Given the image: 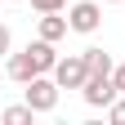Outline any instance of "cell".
Instances as JSON below:
<instances>
[{
    "instance_id": "1",
    "label": "cell",
    "mask_w": 125,
    "mask_h": 125,
    "mask_svg": "<svg viewBox=\"0 0 125 125\" xmlns=\"http://www.w3.org/2000/svg\"><path fill=\"white\" fill-rule=\"evenodd\" d=\"M54 81H58V89H81V85L89 81V62H85V54L58 58V62H54Z\"/></svg>"
},
{
    "instance_id": "2",
    "label": "cell",
    "mask_w": 125,
    "mask_h": 125,
    "mask_svg": "<svg viewBox=\"0 0 125 125\" xmlns=\"http://www.w3.org/2000/svg\"><path fill=\"white\" fill-rule=\"evenodd\" d=\"M27 103L36 107V112H54V103H58V81L31 76V81H27Z\"/></svg>"
},
{
    "instance_id": "3",
    "label": "cell",
    "mask_w": 125,
    "mask_h": 125,
    "mask_svg": "<svg viewBox=\"0 0 125 125\" xmlns=\"http://www.w3.org/2000/svg\"><path fill=\"white\" fill-rule=\"evenodd\" d=\"M81 94H85L89 107H112V103L121 98V89L112 85V76H89V81L81 85Z\"/></svg>"
},
{
    "instance_id": "4",
    "label": "cell",
    "mask_w": 125,
    "mask_h": 125,
    "mask_svg": "<svg viewBox=\"0 0 125 125\" xmlns=\"http://www.w3.org/2000/svg\"><path fill=\"white\" fill-rule=\"evenodd\" d=\"M67 22H72V31H81V36H89V31H98V22H103V9L94 5V0H81V5H72Z\"/></svg>"
},
{
    "instance_id": "5",
    "label": "cell",
    "mask_w": 125,
    "mask_h": 125,
    "mask_svg": "<svg viewBox=\"0 0 125 125\" xmlns=\"http://www.w3.org/2000/svg\"><path fill=\"white\" fill-rule=\"evenodd\" d=\"M27 54H31V67H36V76H45V72H54V62H58V54H54V40H31L27 45Z\"/></svg>"
},
{
    "instance_id": "6",
    "label": "cell",
    "mask_w": 125,
    "mask_h": 125,
    "mask_svg": "<svg viewBox=\"0 0 125 125\" xmlns=\"http://www.w3.org/2000/svg\"><path fill=\"white\" fill-rule=\"evenodd\" d=\"M67 18H58V13H40V36L45 40H62V36H67Z\"/></svg>"
},
{
    "instance_id": "7",
    "label": "cell",
    "mask_w": 125,
    "mask_h": 125,
    "mask_svg": "<svg viewBox=\"0 0 125 125\" xmlns=\"http://www.w3.org/2000/svg\"><path fill=\"white\" fill-rule=\"evenodd\" d=\"M85 62H89V76H112V54L107 49H85Z\"/></svg>"
},
{
    "instance_id": "8",
    "label": "cell",
    "mask_w": 125,
    "mask_h": 125,
    "mask_svg": "<svg viewBox=\"0 0 125 125\" xmlns=\"http://www.w3.org/2000/svg\"><path fill=\"white\" fill-rule=\"evenodd\" d=\"M31 116H36V107L22 103V107H5V116H0V121H5V125H31Z\"/></svg>"
},
{
    "instance_id": "9",
    "label": "cell",
    "mask_w": 125,
    "mask_h": 125,
    "mask_svg": "<svg viewBox=\"0 0 125 125\" xmlns=\"http://www.w3.org/2000/svg\"><path fill=\"white\" fill-rule=\"evenodd\" d=\"M107 121H112V125H125V94H121L112 107H107Z\"/></svg>"
},
{
    "instance_id": "10",
    "label": "cell",
    "mask_w": 125,
    "mask_h": 125,
    "mask_svg": "<svg viewBox=\"0 0 125 125\" xmlns=\"http://www.w3.org/2000/svg\"><path fill=\"white\" fill-rule=\"evenodd\" d=\"M67 0H31V9H40V13H58Z\"/></svg>"
},
{
    "instance_id": "11",
    "label": "cell",
    "mask_w": 125,
    "mask_h": 125,
    "mask_svg": "<svg viewBox=\"0 0 125 125\" xmlns=\"http://www.w3.org/2000/svg\"><path fill=\"white\" fill-rule=\"evenodd\" d=\"M112 85H116V89L125 94V67H112Z\"/></svg>"
},
{
    "instance_id": "12",
    "label": "cell",
    "mask_w": 125,
    "mask_h": 125,
    "mask_svg": "<svg viewBox=\"0 0 125 125\" xmlns=\"http://www.w3.org/2000/svg\"><path fill=\"white\" fill-rule=\"evenodd\" d=\"M0 54H9V27L0 22Z\"/></svg>"
},
{
    "instance_id": "13",
    "label": "cell",
    "mask_w": 125,
    "mask_h": 125,
    "mask_svg": "<svg viewBox=\"0 0 125 125\" xmlns=\"http://www.w3.org/2000/svg\"><path fill=\"white\" fill-rule=\"evenodd\" d=\"M0 81H5V67H0Z\"/></svg>"
}]
</instances>
